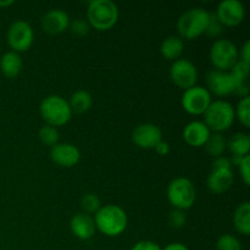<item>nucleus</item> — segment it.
Masks as SVG:
<instances>
[{"mask_svg": "<svg viewBox=\"0 0 250 250\" xmlns=\"http://www.w3.org/2000/svg\"><path fill=\"white\" fill-rule=\"evenodd\" d=\"M95 229L107 237H117L124 233L128 225L126 211L119 205L107 204L100 208L94 215Z\"/></svg>", "mask_w": 250, "mask_h": 250, "instance_id": "obj_1", "label": "nucleus"}, {"mask_svg": "<svg viewBox=\"0 0 250 250\" xmlns=\"http://www.w3.org/2000/svg\"><path fill=\"white\" fill-rule=\"evenodd\" d=\"M210 22V12L203 7H193L187 10L180 16L177 21V31L181 38H198L207 32Z\"/></svg>", "mask_w": 250, "mask_h": 250, "instance_id": "obj_2", "label": "nucleus"}, {"mask_svg": "<svg viewBox=\"0 0 250 250\" xmlns=\"http://www.w3.org/2000/svg\"><path fill=\"white\" fill-rule=\"evenodd\" d=\"M87 19L89 26L97 31H107L119 20L117 5L111 0H93L88 5Z\"/></svg>", "mask_w": 250, "mask_h": 250, "instance_id": "obj_3", "label": "nucleus"}, {"mask_svg": "<svg viewBox=\"0 0 250 250\" xmlns=\"http://www.w3.org/2000/svg\"><path fill=\"white\" fill-rule=\"evenodd\" d=\"M203 115H204L203 122L207 125L210 132L214 131V133H221V132L227 131L236 120L233 105L225 100L211 102V104L208 106Z\"/></svg>", "mask_w": 250, "mask_h": 250, "instance_id": "obj_4", "label": "nucleus"}, {"mask_svg": "<svg viewBox=\"0 0 250 250\" xmlns=\"http://www.w3.org/2000/svg\"><path fill=\"white\" fill-rule=\"evenodd\" d=\"M41 116L46 125L53 127L63 126L67 124L72 116V110L65 98L60 95H49L44 98L39 106Z\"/></svg>", "mask_w": 250, "mask_h": 250, "instance_id": "obj_5", "label": "nucleus"}, {"mask_svg": "<svg viewBox=\"0 0 250 250\" xmlns=\"http://www.w3.org/2000/svg\"><path fill=\"white\" fill-rule=\"evenodd\" d=\"M197 198V190L189 178L177 177L167 187V199L175 209L187 210L193 207Z\"/></svg>", "mask_w": 250, "mask_h": 250, "instance_id": "obj_6", "label": "nucleus"}, {"mask_svg": "<svg viewBox=\"0 0 250 250\" xmlns=\"http://www.w3.org/2000/svg\"><path fill=\"white\" fill-rule=\"evenodd\" d=\"M239 53L236 44L229 39H217L210 48V61L215 70L231 71L239 60Z\"/></svg>", "mask_w": 250, "mask_h": 250, "instance_id": "obj_7", "label": "nucleus"}, {"mask_svg": "<svg viewBox=\"0 0 250 250\" xmlns=\"http://www.w3.org/2000/svg\"><path fill=\"white\" fill-rule=\"evenodd\" d=\"M6 37L10 48L12 49V51L19 54L31 48L33 44L34 32L28 22L23 20H17L12 22L11 26L9 27Z\"/></svg>", "mask_w": 250, "mask_h": 250, "instance_id": "obj_8", "label": "nucleus"}, {"mask_svg": "<svg viewBox=\"0 0 250 250\" xmlns=\"http://www.w3.org/2000/svg\"><path fill=\"white\" fill-rule=\"evenodd\" d=\"M170 78L173 84L183 90L194 87L198 81V70L193 62L186 59L173 61L170 67Z\"/></svg>", "mask_w": 250, "mask_h": 250, "instance_id": "obj_9", "label": "nucleus"}, {"mask_svg": "<svg viewBox=\"0 0 250 250\" xmlns=\"http://www.w3.org/2000/svg\"><path fill=\"white\" fill-rule=\"evenodd\" d=\"M211 94L200 85H194L185 90L182 95V107L190 115H202L211 104Z\"/></svg>", "mask_w": 250, "mask_h": 250, "instance_id": "obj_10", "label": "nucleus"}, {"mask_svg": "<svg viewBox=\"0 0 250 250\" xmlns=\"http://www.w3.org/2000/svg\"><path fill=\"white\" fill-rule=\"evenodd\" d=\"M215 16L222 26L236 27L244 20L246 10L243 4L238 0H224L217 5Z\"/></svg>", "mask_w": 250, "mask_h": 250, "instance_id": "obj_11", "label": "nucleus"}, {"mask_svg": "<svg viewBox=\"0 0 250 250\" xmlns=\"http://www.w3.org/2000/svg\"><path fill=\"white\" fill-rule=\"evenodd\" d=\"M207 87L210 94L224 97L234 92L236 81L229 71L212 70L207 75Z\"/></svg>", "mask_w": 250, "mask_h": 250, "instance_id": "obj_12", "label": "nucleus"}, {"mask_svg": "<svg viewBox=\"0 0 250 250\" xmlns=\"http://www.w3.org/2000/svg\"><path fill=\"white\" fill-rule=\"evenodd\" d=\"M132 141L142 149H154L163 141V132L154 124H142L134 128Z\"/></svg>", "mask_w": 250, "mask_h": 250, "instance_id": "obj_13", "label": "nucleus"}, {"mask_svg": "<svg viewBox=\"0 0 250 250\" xmlns=\"http://www.w3.org/2000/svg\"><path fill=\"white\" fill-rule=\"evenodd\" d=\"M50 159L61 167H73L81 159V153L76 146L71 143H58L51 146Z\"/></svg>", "mask_w": 250, "mask_h": 250, "instance_id": "obj_14", "label": "nucleus"}, {"mask_svg": "<svg viewBox=\"0 0 250 250\" xmlns=\"http://www.w3.org/2000/svg\"><path fill=\"white\" fill-rule=\"evenodd\" d=\"M70 22V17L65 11L60 9L50 10L42 19V28L45 33L56 36L68 29Z\"/></svg>", "mask_w": 250, "mask_h": 250, "instance_id": "obj_15", "label": "nucleus"}, {"mask_svg": "<svg viewBox=\"0 0 250 250\" xmlns=\"http://www.w3.org/2000/svg\"><path fill=\"white\" fill-rule=\"evenodd\" d=\"M70 229L73 236L81 241H88L95 234L94 219L84 212H78L71 219Z\"/></svg>", "mask_w": 250, "mask_h": 250, "instance_id": "obj_16", "label": "nucleus"}, {"mask_svg": "<svg viewBox=\"0 0 250 250\" xmlns=\"http://www.w3.org/2000/svg\"><path fill=\"white\" fill-rule=\"evenodd\" d=\"M234 181L232 168H217V170H211L210 175L208 176L207 186L209 190L212 193H225L232 187Z\"/></svg>", "mask_w": 250, "mask_h": 250, "instance_id": "obj_17", "label": "nucleus"}, {"mask_svg": "<svg viewBox=\"0 0 250 250\" xmlns=\"http://www.w3.org/2000/svg\"><path fill=\"white\" fill-rule=\"evenodd\" d=\"M211 132L202 121H192L183 129V139L189 146L199 148L204 146Z\"/></svg>", "mask_w": 250, "mask_h": 250, "instance_id": "obj_18", "label": "nucleus"}, {"mask_svg": "<svg viewBox=\"0 0 250 250\" xmlns=\"http://www.w3.org/2000/svg\"><path fill=\"white\" fill-rule=\"evenodd\" d=\"M0 70L7 78H15L22 70V59L15 51H7L0 59Z\"/></svg>", "mask_w": 250, "mask_h": 250, "instance_id": "obj_19", "label": "nucleus"}, {"mask_svg": "<svg viewBox=\"0 0 250 250\" xmlns=\"http://www.w3.org/2000/svg\"><path fill=\"white\" fill-rule=\"evenodd\" d=\"M183 49H185V44L181 37L177 36H170L161 43L160 53L166 60H178L180 56L182 55Z\"/></svg>", "mask_w": 250, "mask_h": 250, "instance_id": "obj_20", "label": "nucleus"}, {"mask_svg": "<svg viewBox=\"0 0 250 250\" xmlns=\"http://www.w3.org/2000/svg\"><path fill=\"white\" fill-rule=\"evenodd\" d=\"M233 224L237 232L243 236L250 233V203L244 202L237 207L233 215Z\"/></svg>", "mask_w": 250, "mask_h": 250, "instance_id": "obj_21", "label": "nucleus"}, {"mask_svg": "<svg viewBox=\"0 0 250 250\" xmlns=\"http://www.w3.org/2000/svg\"><path fill=\"white\" fill-rule=\"evenodd\" d=\"M232 155L246 156L250 151V137L247 133H234L227 139V148Z\"/></svg>", "mask_w": 250, "mask_h": 250, "instance_id": "obj_22", "label": "nucleus"}, {"mask_svg": "<svg viewBox=\"0 0 250 250\" xmlns=\"http://www.w3.org/2000/svg\"><path fill=\"white\" fill-rule=\"evenodd\" d=\"M72 112H77V114H84L88 110L92 107L93 105V98L85 90H77L71 95V99L68 102Z\"/></svg>", "mask_w": 250, "mask_h": 250, "instance_id": "obj_23", "label": "nucleus"}, {"mask_svg": "<svg viewBox=\"0 0 250 250\" xmlns=\"http://www.w3.org/2000/svg\"><path fill=\"white\" fill-rule=\"evenodd\" d=\"M205 150L210 156H222L227 148V139L221 133H211L205 143Z\"/></svg>", "mask_w": 250, "mask_h": 250, "instance_id": "obj_24", "label": "nucleus"}, {"mask_svg": "<svg viewBox=\"0 0 250 250\" xmlns=\"http://www.w3.org/2000/svg\"><path fill=\"white\" fill-rule=\"evenodd\" d=\"M234 115L238 119V121L243 125L246 128L250 127V98L244 97L237 104L234 109Z\"/></svg>", "mask_w": 250, "mask_h": 250, "instance_id": "obj_25", "label": "nucleus"}, {"mask_svg": "<svg viewBox=\"0 0 250 250\" xmlns=\"http://www.w3.org/2000/svg\"><path fill=\"white\" fill-rule=\"evenodd\" d=\"M39 139H41L42 143L44 146H53L55 144L59 143V131L53 126H49V125H44L41 129H39Z\"/></svg>", "mask_w": 250, "mask_h": 250, "instance_id": "obj_26", "label": "nucleus"}, {"mask_svg": "<svg viewBox=\"0 0 250 250\" xmlns=\"http://www.w3.org/2000/svg\"><path fill=\"white\" fill-rule=\"evenodd\" d=\"M81 208H82L84 214H95L98 210L102 208V203H100L99 197L94 193H88L84 194L81 199Z\"/></svg>", "mask_w": 250, "mask_h": 250, "instance_id": "obj_27", "label": "nucleus"}, {"mask_svg": "<svg viewBox=\"0 0 250 250\" xmlns=\"http://www.w3.org/2000/svg\"><path fill=\"white\" fill-rule=\"evenodd\" d=\"M216 250H243L241 242L232 234H222L216 242Z\"/></svg>", "mask_w": 250, "mask_h": 250, "instance_id": "obj_28", "label": "nucleus"}, {"mask_svg": "<svg viewBox=\"0 0 250 250\" xmlns=\"http://www.w3.org/2000/svg\"><path fill=\"white\" fill-rule=\"evenodd\" d=\"M186 222H187V215L183 210L173 209L168 214V224L173 229H182L185 227Z\"/></svg>", "mask_w": 250, "mask_h": 250, "instance_id": "obj_29", "label": "nucleus"}, {"mask_svg": "<svg viewBox=\"0 0 250 250\" xmlns=\"http://www.w3.org/2000/svg\"><path fill=\"white\" fill-rule=\"evenodd\" d=\"M68 28H70V31L72 32V34H75V36L83 37L85 36V34H88V32H89L90 29V26L89 23H88V21H85V20L77 19L75 20V21L70 22Z\"/></svg>", "mask_w": 250, "mask_h": 250, "instance_id": "obj_30", "label": "nucleus"}, {"mask_svg": "<svg viewBox=\"0 0 250 250\" xmlns=\"http://www.w3.org/2000/svg\"><path fill=\"white\" fill-rule=\"evenodd\" d=\"M222 28H224V26L220 23L215 14H210V22L205 33L209 37H217L222 33Z\"/></svg>", "mask_w": 250, "mask_h": 250, "instance_id": "obj_31", "label": "nucleus"}, {"mask_svg": "<svg viewBox=\"0 0 250 250\" xmlns=\"http://www.w3.org/2000/svg\"><path fill=\"white\" fill-rule=\"evenodd\" d=\"M239 172H241L242 178H243L246 186L250 185V156H244L243 160L239 164Z\"/></svg>", "mask_w": 250, "mask_h": 250, "instance_id": "obj_32", "label": "nucleus"}, {"mask_svg": "<svg viewBox=\"0 0 250 250\" xmlns=\"http://www.w3.org/2000/svg\"><path fill=\"white\" fill-rule=\"evenodd\" d=\"M131 250H163L159 244L151 241H139L132 247Z\"/></svg>", "mask_w": 250, "mask_h": 250, "instance_id": "obj_33", "label": "nucleus"}, {"mask_svg": "<svg viewBox=\"0 0 250 250\" xmlns=\"http://www.w3.org/2000/svg\"><path fill=\"white\" fill-rule=\"evenodd\" d=\"M217 168H232V164L229 158L226 156H219L215 158L211 164V170H217Z\"/></svg>", "mask_w": 250, "mask_h": 250, "instance_id": "obj_34", "label": "nucleus"}, {"mask_svg": "<svg viewBox=\"0 0 250 250\" xmlns=\"http://www.w3.org/2000/svg\"><path fill=\"white\" fill-rule=\"evenodd\" d=\"M241 61L242 62L250 65V42H246L241 51Z\"/></svg>", "mask_w": 250, "mask_h": 250, "instance_id": "obj_35", "label": "nucleus"}, {"mask_svg": "<svg viewBox=\"0 0 250 250\" xmlns=\"http://www.w3.org/2000/svg\"><path fill=\"white\" fill-rule=\"evenodd\" d=\"M155 151L161 156H165L170 153V144L165 141H161L160 143H158V146H155Z\"/></svg>", "mask_w": 250, "mask_h": 250, "instance_id": "obj_36", "label": "nucleus"}, {"mask_svg": "<svg viewBox=\"0 0 250 250\" xmlns=\"http://www.w3.org/2000/svg\"><path fill=\"white\" fill-rule=\"evenodd\" d=\"M163 250H189L187 246L180 242H175V243H170L165 247Z\"/></svg>", "mask_w": 250, "mask_h": 250, "instance_id": "obj_37", "label": "nucleus"}, {"mask_svg": "<svg viewBox=\"0 0 250 250\" xmlns=\"http://www.w3.org/2000/svg\"><path fill=\"white\" fill-rule=\"evenodd\" d=\"M14 4V0H0V7H7Z\"/></svg>", "mask_w": 250, "mask_h": 250, "instance_id": "obj_38", "label": "nucleus"}, {"mask_svg": "<svg viewBox=\"0 0 250 250\" xmlns=\"http://www.w3.org/2000/svg\"><path fill=\"white\" fill-rule=\"evenodd\" d=\"M0 250H2V249H0Z\"/></svg>", "mask_w": 250, "mask_h": 250, "instance_id": "obj_39", "label": "nucleus"}]
</instances>
